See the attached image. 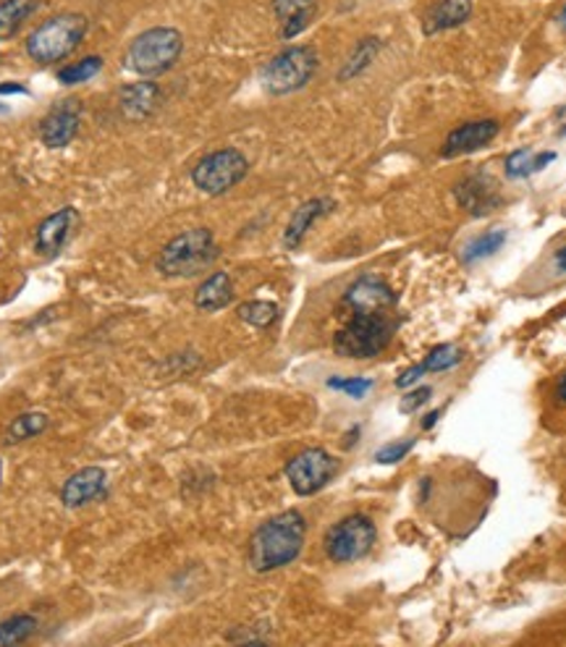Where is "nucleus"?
Wrapping results in <instances>:
<instances>
[{"mask_svg": "<svg viewBox=\"0 0 566 647\" xmlns=\"http://www.w3.org/2000/svg\"><path fill=\"white\" fill-rule=\"evenodd\" d=\"M503 242H507V234H503V231H488V234L477 236L475 242L469 244L467 252H465V260L475 263V260H480V257L493 255V252H499L503 247Z\"/></svg>", "mask_w": 566, "mask_h": 647, "instance_id": "obj_28", "label": "nucleus"}, {"mask_svg": "<svg viewBox=\"0 0 566 647\" xmlns=\"http://www.w3.org/2000/svg\"><path fill=\"white\" fill-rule=\"evenodd\" d=\"M238 317L244 320V323L255 325V328H268L278 320V306L273 302H263V299H257V302H247L238 306Z\"/></svg>", "mask_w": 566, "mask_h": 647, "instance_id": "obj_26", "label": "nucleus"}, {"mask_svg": "<svg viewBox=\"0 0 566 647\" xmlns=\"http://www.w3.org/2000/svg\"><path fill=\"white\" fill-rule=\"evenodd\" d=\"M0 92H24V87H19V85L9 87V85H5V87H0Z\"/></svg>", "mask_w": 566, "mask_h": 647, "instance_id": "obj_37", "label": "nucleus"}, {"mask_svg": "<svg viewBox=\"0 0 566 647\" xmlns=\"http://www.w3.org/2000/svg\"><path fill=\"white\" fill-rule=\"evenodd\" d=\"M231 299H234V283H231L229 272H213L210 278H204V283L197 289L195 304L202 312H218L223 310Z\"/></svg>", "mask_w": 566, "mask_h": 647, "instance_id": "obj_20", "label": "nucleus"}, {"mask_svg": "<svg viewBox=\"0 0 566 647\" xmlns=\"http://www.w3.org/2000/svg\"><path fill=\"white\" fill-rule=\"evenodd\" d=\"M329 388H336V391L349 393L352 399H365V393L373 388V380H367V378H331Z\"/></svg>", "mask_w": 566, "mask_h": 647, "instance_id": "obj_30", "label": "nucleus"}, {"mask_svg": "<svg viewBox=\"0 0 566 647\" xmlns=\"http://www.w3.org/2000/svg\"><path fill=\"white\" fill-rule=\"evenodd\" d=\"M556 265H558V270L566 272V247H562L556 252Z\"/></svg>", "mask_w": 566, "mask_h": 647, "instance_id": "obj_33", "label": "nucleus"}, {"mask_svg": "<svg viewBox=\"0 0 566 647\" xmlns=\"http://www.w3.org/2000/svg\"><path fill=\"white\" fill-rule=\"evenodd\" d=\"M307 535L304 516L299 511H284L257 527L249 540V564L255 571H276L302 554Z\"/></svg>", "mask_w": 566, "mask_h": 647, "instance_id": "obj_1", "label": "nucleus"}, {"mask_svg": "<svg viewBox=\"0 0 566 647\" xmlns=\"http://www.w3.org/2000/svg\"><path fill=\"white\" fill-rule=\"evenodd\" d=\"M79 121H81L79 102L74 100L60 102V105H56L45 115L43 124H40V140L53 149L71 145L74 136H77L79 132Z\"/></svg>", "mask_w": 566, "mask_h": 647, "instance_id": "obj_10", "label": "nucleus"}, {"mask_svg": "<svg viewBox=\"0 0 566 647\" xmlns=\"http://www.w3.org/2000/svg\"><path fill=\"white\" fill-rule=\"evenodd\" d=\"M37 9V0H0V40H9Z\"/></svg>", "mask_w": 566, "mask_h": 647, "instance_id": "obj_21", "label": "nucleus"}, {"mask_svg": "<svg viewBox=\"0 0 566 647\" xmlns=\"http://www.w3.org/2000/svg\"><path fill=\"white\" fill-rule=\"evenodd\" d=\"M106 480H108L106 469L100 467L79 469V472L68 477L64 488H60V503H64L66 509H79V506H87L90 501L102 499L108 488Z\"/></svg>", "mask_w": 566, "mask_h": 647, "instance_id": "obj_12", "label": "nucleus"}, {"mask_svg": "<svg viewBox=\"0 0 566 647\" xmlns=\"http://www.w3.org/2000/svg\"><path fill=\"white\" fill-rule=\"evenodd\" d=\"M378 51H380V40H375V37L359 40V43L354 45L352 56L346 58L344 68H341L339 79L346 81V79H352V77H359V74H363L365 68L373 64L375 56H378Z\"/></svg>", "mask_w": 566, "mask_h": 647, "instance_id": "obj_23", "label": "nucleus"}, {"mask_svg": "<svg viewBox=\"0 0 566 647\" xmlns=\"http://www.w3.org/2000/svg\"><path fill=\"white\" fill-rule=\"evenodd\" d=\"M456 200L465 210L475 215H486L499 204V194H496L493 183H488L482 176H469L456 187Z\"/></svg>", "mask_w": 566, "mask_h": 647, "instance_id": "obj_17", "label": "nucleus"}, {"mask_svg": "<svg viewBox=\"0 0 566 647\" xmlns=\"http://www.w3.org/2000/svg\"><path fill=\"white\" fill-rule=\"evenodd\" d=\"M496 134H499V121H473V124L454 129V132L448 134L446 145H443V155H446V158H456V155L475 153V149L493 142Z\"/></svg>", "mask_w": 566, "mask_h": 647, "instance_id": "obj_14", "label": "nucleus"}, {"mask_svg": "<svg viewBox=\"0 0 566 647\" xmlns=\"http://www.w3.org/2000/svg\"><path fill=\"white\" fill-rule=\"evenodd\" d=\"M273 11H276L278 22L284 24V37L291 40L310 26L318 3L315 0H273Z\"/></svg>", "mask_w": 566, "mask_h": 647, "instance_id": "obj_18", "label": "nucleus"}, {"mask_svg": "<svg viewBox=\"0 0 566 647\" xmlns=\"http://www.w3.org/2000/svg\"><path fill=\"white\" fill-rule=\"evenodd\" d=\"M428 397H431V388H418V391L414 393H409V397L401 401V412L404 414H409V412H414V409H418L420 404H425L428 401Z\"/></svg>", "mask_w": 566, "mask_h": 647, "instance_id": "obj_32", "label": "nucleus"}, {"mask_svg": "<svg viewBox=\"0 0 566 647\" xmlns=\"http://www.w3.org/2000/svg\"><path fill=\"white\" fill-rule=\"evenodd\" d=\"M459 362H462V352L456 349V346L446 344V346H439V349H433L431 354H428L425 362H420V367L425 372H441V370H448V367H454Z\"/></svg>", "mask_w": 566, "mask_h": 647, "instance_id": "obj_29", "label": "nucleus"}, {"mask_svg": "<svg viewBox=\"0 0 566 647\" xmlns=\"http://www.w3.org/2000/svg\"><path fill=\"white\" fill-rule=\"evenodd\" d=\"M375 535L378 533H375L373 520H367L365 514H352L341 520L336 527H331V533L325 535V554L336 564L359 561V558H365L373 550Z\"/></svg>", "mask_w": 566, "mask_h": 647, "instance_id": "obj_8", "label": "nucleus"}, {"mask_svg": "<svg viewBox=\"0 0 566 647\" xmlns=\"http://www.w3.org/2000/svg\"><path fill=\"white\" fill-rule=\"evenodd\" d=\"M393 304H397V294L391 291V286L373 276H365L357 283H352L344 297L346 310L357 312H391Z\"/></svg>", "mask_w": 566, "mask_h": 647, "instance_id": "obj_11", "label": "nucleus"}, {"mask_svg": "<svg viewBox=\"0 0 566 647\" xmlns=\"http://www.w3.org/2000/svg\"><path fill=\"white\" fill-rule=\"evenodd\" d=\"M215 257V238L208 228L184 231L181 236L170 238L166 247H163L158 257V270L163 276L170 278L197 276V272H202L208 265H213Z\"/></svg>", "mask_w": 566, "mask_h": 647, "instance_id": "obj_4", "label": "nucleus"}, {"mask_svg": "<svg viewBox=\"0 0 566 647\" xmlns=\"http://www.w3.org/2000/svg\"><path fill=\"white\" fill-rule=\"evenodd\" d=\"M473 16V0H435L425 13V32H446L462 26Z\"/></svg>", "mask_w": 566, "mask_h": 647, "instance_id": "obj_15", "label": "nucleus"}, {"mask_svg": "<svg viewBox=\"0 0 566 647\" xmlns=\"http://www.w3.org/2000/svg\"><path fill=\"white\" fill-rule=\"evenodd\" d=\"M558 399H562L566 404V375L562 378V383H558Z\"/></svg>", "mask_w": 566, "mask_h": 647, "instance_id": "obj_35", "label": "nucleus"}, {"mask_svg": "<svg viewBox=\"0 0 566 647\" xmlns=\"http://www.w3.org/2000/svg\"><path fill=\"white\" fill-rule=\"evenodd\" d=\"M336 475V459L325 448H307L286 465V477L297 495H312L323 490Z\"/></svg>", "mask_w": 566, "mask_h": 647, "instance_id": "obj_9", "label": "nucleus"}, {"mask_svg": "<svg viewBox=\"0 0 566 647\" xmlns=\"http://www.w3.org/2000/svg\"><path fill=\"white\" fill-rule=\"evenodd\" d=\"M318 68V56L312 47L297 45L289 47V51L278 53L276 58L265 66L263 81L265 90L270 94H289L302 90L307 81L312 79Z\"/></svg>", "mask_w": 566, "mask_h": 647, "instance_id": "obj_6", "label": "nucleus"}, {"mask_svg": "<svg viewBox=\"0 0 566 647\" xmlns=\"http://www.w3.org/2000/svg\"><path fill=\"white\" fill-rule=\"evenodd\" d=\"M439 414H441V412H433V414H428L425 422H422V427H425V431H431V427L435 425V420H439Z\"/></svg>", "mask_w": 566, "mask_h": 647, "instance_id": "obj_34", "label": "nucleus"}, {"mask_svg": "<svg viewBox=\"0 0 566 647\" xmlns=\"http://www.w3.org/2000/svg\"><path fill=\"white\" fill-rule=\"evenodd\" d=\"M333 208L331 200H310L304 204H299V208L295 210V215H291L289 226H286V234H284V244L289 249H297L299 244H302V238L307 236V231L312 228V223L318 221L320 215H325L329 210Z\"/></svg>", "mask_w": 566, "mask_h": 647, "instance_id": "obj_19", "label": "nucleus"}, {"mask_svg": "<svg viewBox=\"0 0 566 647\" xmlns=\"http://www.w3.org/2000/svg\"><path fill=\"white\" fill-rule=\"evenodd\" d=\"M74 226H77V210L64 208L58 213L47 215L37 226V236H34V249L43 257H53L64 249L66 238L71 236Z\"/></svg>", "mask_w": 566, "mask_h": 647, "instance_id": "obj_13", "label": "nucleus"}, {"mask_svg": "<svg viewBox=\"0 0 566 647\" xmlns=\"http://www.w3.org/2000/svg\"><path fill=\"white\" fill-rule=\"evenodd\" d=\"M37 632V618L32 613H16V616L0 622V647L22 645Z\"/></svg>", "mask_w": 566, "mask_h": 647, "instance_id": "obj_22", "label": "nucleus"}, {"mask_svg": "<svg viewBox=\"0 0 566 647\" xmlns=\"http://www.w3.org/2000/svg\"><path fill=\"white\" fill-rule=\"evenodd\" d=\"M556 22H558V26H562V32L566 34V5H564V9H562V13H558V19H556Z\"/></svg>", "mask_w": 566, "mask_h": 647, "instance_id": "obj_36", "label": "nucleus"}, {"mask_svg": "<svg viewBox=\"0 0 566 647\" xmlns=\"http://www.w3.org/2000/svg\"><path fill=\"white\" fill-rule=\"evenodd\" d=\"M412 446L414 440L388 443V446H384L378 454H375V461H380V465H397V461H401L409 451H412Z\"/></svg>", "mask_w": 566, "mask_h": 647, "instance_id": "obj_31", "label": "nucleus"}, {"mask_svg": "<svg viewBox=\"0 0 566 647\" xmlns=\"http://www.w3.org/2000/svg\"><path fill=\"white\" fill-rule=\"evenodd\" d=\"M247 158H244L238 149L226 147L204 155L192 170V181L204 194H223L229 192V189H234L236 183L247 176Z\"/></svg>", "mask_w": 566, "mask_h": 647, "instance_id": "obj_7", "label": "nucleus"}, {"mask_svg": "<svg viewBox=\"0 0 566 647\" xmlns=\"http://www.w3.org/2000/svg\"><path fill=\"white\" fill-rule=\"evenodd\" d=\"M47 425H51V420H47V414H43V412L19 414V417L9 425V431H5V443L30 440V438H34V435L45 433Z\"/></svg>", "mask_w": 566, "mask_h": 647, "instance_id": "obj_24", "label": "nucleus"}, {"mask_svg": "<svg viewBox=\"0 0 566 647\" xmlns=\"http://www.w3.org/2000/svg\"><path fill=\"white\" fill-rule=\"evenodd\" d=\"M184 51L181 34L170 26H155L134 40L129 47V66L142 77H158L176 64Z\"/></svg>", "mask_w": 566, "mask_h": 647, "instance_id": "obj_5", "label": "nucleus"}, {"mask_svg": "<svg viewBox=\"0 0 566 647\" xmlns=\"http://www.w3.org/2000/svg\"><path fill=\"white\" fill-rule=\"evenodd\" d=\"M158 102L160 87L153 85V81H136V85H129L121 90V111L132 121H142L147 115H153Z\"/></svg>", "mask_w": 566, "mask_h": 647, "instance_id": "obj_16", "label": "nucleus"}, {"mask_svg": "<svg viewBox=\"0 0 566 647\" xmlns=\"http://www.w3.org/2000/svg\"><path fill=\"white\" fill-rule=\"evenodd\" d=\"M87 32V19L79 13H60L47 19L26 40V53L37 64H60L77 51Z\"/></svg>", "mask_w": 566, "mask_h": 647, "instance_id": "obj_3", "label": "nucleus"}, {"mask_svg": "<svg viewBox=\"0 0 566 647\" xmlns=\"http://www.w3.org/2000/svg\"><path fill=\"white\" fill-rule=\"evenodd\" d=\"M349 312V320L341 325L336 338H333V349L341 357L349 359L378 357L391 344L393 331H397V320L388 315V312Z\"/></svg>", "mask_w": 566, "mask_h": 647, "instance_id": "obj_2", "label": "nucleus"}, {"mask_svg": "<svg viewBox=\"0 0 566 647\" xmlns=\"http://www.w3.org/2000/svg\"><path fill=\"white\" fill-rule=\"evenodd\" d=\"M551 160H556L554 153L533 155L530 149H517V153H511L507 158V174L511 176V179H522V176H530L535 174V170H541L543 166H548Z\"/></svg>", "mask_w": 566, "mask_h": 647, "instance_id": "obj_25", "label": "nucleus"}, {"mask_svg": "<svg viewBox=\"0 0 566 647\" xmlns=\"http://www.w3.org/2000/svg\"><path fill=\"white\" fill-rule=\"evenodd\" d=\"M100 68H102V60L98 56L81 58L79 64H71V66L60 68L58 81H60V85H81V81L92 79L95 74L100 71Z\"/></svg>", "mask_w": 566, "mask_h": 647, "instance_id": "obj_27", "label": "nucleus"}]
</instances>
